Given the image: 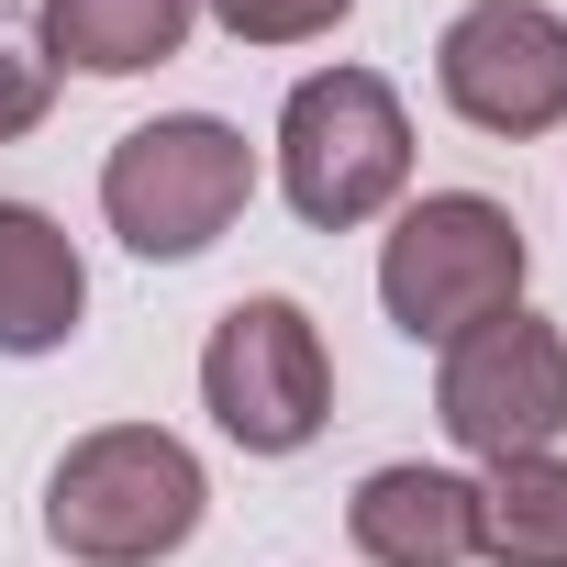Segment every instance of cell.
<instances>
[{
    "label": "cell",
    "instance_id": "1",
    "mask_svg": "<svg viewBox=\"0 0 567 567\" xmlns=\"http://www.w3.org/2000/svg\"><path fill=\"white\" fill-rule=\"evenodd\" d=\"M212 478L167 423H101L45 467V545L68 567H156L200 534Z\"/></svg>",
    "mask_w": 567,
    "mask_h": 567
},
{
    "label": "cell",
    "instance_id": "2",
    "mask_svg": "<svg viewBox=\"0 0 567 567\" xmlns=\"http://www.w3.org/2000/svg\"><path fill=\"white\" fill-rule=\"evenodd\" d=\"M523 267H534V245H523L512 200L423 189V200H401V223L379 245V312L412 346H456V334L523 312Z\"/></svg>",
    "mask_w": 567,
    "mask_h": 567
},
{
    "label": "cell",
    "instance_id": "3",
    "mask_svg": "<svg viewBox=\"0 0 567 567\" xmlns=\"http://www.w3.org/2000/svg\"><path fill=\"white\" fill-rule=\"evenodd\" d=\"M245 200H256V145L223 112H156L101 156V223L156 267L212 256L245 223Z\"/></svg>",
    "mask_w": 567,
    "mask_h": 567
},
{
    "label": "cell",
    "instance_id": "4",
    "mask_svg": "<svg viewBox=\"0 0 567 567\" xmlns=\"http://www.w3.org/2000/svg\"><path fill=\"white\" fill-rule=\"evenodd\" d=\"M278 189L312 234H357L412 189V112L379 68H312L278 101Z\"/></svg>",
    "mask_w": 567,
    "mask_h": 567
},
{
    "label": "cell",
    "instance_id": "5",
    "mask_svg": "<svg viewBox=\"0 0 567 567\" xmlns=\"http://www.w3.org/2000/svg\"><path fill=\"white\" fill-rule=\"evenodd\" d=\"M200 412L245 445V456H301L323 423H334V357H323V323L290 301V290H256L212 323L200 346Z\"/></svg>",
    "mask_w": 567,
    "mask_h": 567
},
{
    "label": "cell",
    "instance_id": "6",
    "mask_svg": "<svg viewBox=\"0 0 567 567\" xmlns=\"http://www.w3.org/2000/svg\"><path fill=\"white\" fill-rule=\"evenodd\" d=\"M434 423H445L478 467L545 456V445L567 434V334H556L545 312H501V323L456 334L445 368H434Z\"/></svg>",
    "mask_w": 567,
    "mask_h": 567
},
{
    "label": "cell",
    "instance_id": "7",
    "mask_svg": "<svg viewBox=\"0 0 567 567\" xmlns=\"http://www.w3.org/2000/svg\"><path fill=\"white\" fill-rule=\"evenodd\" d=\"M434 90L467 134L534 145L567 123V12L545 0H467L434 45Z\"/></svg>",
    "mask_w": 567,
    "mask_h": 567
},
{
    "label": "cell",
    "instance_id": "8",
    "mask_svg": "<svg viewBox=\"0 0 567 567\" xmlns=\"http://www.w3.org/2000/svg\"><path fill=\"white\" fill-rule=\"evenodd\" d=\"M346 534H357L368 567H467L478 556V478L423 467V456L368 467L357 501H346Z\"/></svg>",
    "mask_w": 567,
    "mask_h": 567
},
{
    "label": "cell",
    "instance_id": "9",
    "mask_svg": "<svg viewBox=\"0 0 567 567\" xmlns=\"http://www.w3.org/2000/svg\"><path fill=\"white\" fill-rule=\"evenodd\" d=\"M90 312V267L56 212L0 200V357H56Z\"/></svg>",
    "mask_w": 567,
    "mask_h": 567
},
{
    "label": "cell",
    "instance_id": "10",
    "mask_svg": "<svg viewBox=\"0 0 567 567\" xmlns=\"http://www.w3.org/2000/svg\"><path fill=\"white\" fill-rule=\"evenodd\" d=\"M200 0H45L34 12V56L79 68V79H145L189 45Z\"/></svg>",
    "mask_w": 567,
    "mask_h": 567
},
{
    "label": "cell",
    "instance_id": "11",
    "mask_svg": "<svg viewBox=\"0 0 567 567\" xmlns=\"http://www.w3.org/2000/svg\"><path fill=\"white\" fill-rule=\"evenodd\" d=\"M478 556L489 567H567V456H501L478 478Z\"/></svg>",
    "mask_w": 567,
    "mask_h": 567
},
{
    "label": "cell",
    "instance_id": "12",
    "mask_svg": "<svg viewBox=\"0 0 567 567\" xmlns=\"http://www.w3.org/2000/svg\"><path fill=\"white\" fill-rule=\"evenodd\" d=\"M200 12L234 34V45H312V34H334L357 0H200Z\"/></svg>",
    "mask_w": 567,
    "mask_h": 567
},
{
    "label": "cell",
    "instance_id": "13",
    "mask_svg": "<svg viewBox=\"0 0 567 567\" xmlns=\"http://www.w3.org/2000/svg\"><path fill=\"white\" fill-rule=\"evenodd\" d=\"M45 112H56V68L34 45H0V145H23Z\"/></svg>",
    "mask_w": 567,
    "mask_h": 567
}]
</instances>
